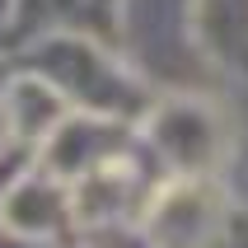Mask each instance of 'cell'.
<instances>
[{
  "instance_id": "2",
  "label": "cell",
  "mask_w": 248,
  "mask_h": 248,
  "mask_svg": "<svg viewBox=\"0 0 248 248\" xmlns=\"http://www.w3.org/2000/svg\"><path fill=\"white\" fill-rule=\"evenodd\" d=\"M155 164L173 173H220L230 155V126L206 94H155L150 112L136 122Z\"/></svg>"
},
{
  "instance_id": "7",
  "label": "cell",
  "mask_w": 248,
  "mask_h": 248,
  "mask_svg": "<svg viewBox=\"0 0 248 248\" xmlns=\"http://www.w3.org/2000/svg\"><path fill=\"white\" fill-rule=\"evenodd\" d=\"M216 248H248V206H234V211H230V220H225Z\"/></svg>"
},
{
  "instance_id": "6",
  "label": "cell",
  "mask_w": 248,
  "mask_h": 248,
  "mask_svg": "<svg viewBox=\"0 0 248 248\" xmlns=\"http://www.w3.org/2000/svg\"><path fill=\"white\" fill-rule=\"evenodd\" d=\"M33 164H38V145H28V140L19 136V126L10 122V112L0 103V197H5V187Z\"/></svg>"
},
{
  "instance_id": "5",
  "label": "cell",
  "mask_w": 248,
  "mask_h": 248,
  "mask_svg": "<svg viewBox=\"0 0 248 248\" xmlns=\"http://www.w3.org/2000/svg\"><path fill=\"white\" fill-rule=\"evenodd\" d=\"M136 140V126L117 122V117H94V112H66L52 126V136L42 140L38 164L47 173H56L61 183L84 178L89 169H98L103 159H112L117 150H126Z\"/></svg>"
},
{
  "instance_id": "3",
  "label": "cell",
  "mask_w": 248,
  "mask_h": 248,
  "mask_svg": "<svg viewBox=\"0 0 248 248\" xmlns=\"http://www.w3.org/2000/svg\"><path fill=\"white\" fill-rule=\"evenodd\" d=\"M230 211L234 202L220 173H173L155 187L136 230L155 248H216Z\"/></svg>"
},
{
  "instance_id": "9",
  "label": "cell",
  "mask_w": 248,
  "mask_h": 248,
  "mask_svg": "<svg viewBox=\"0 0 248 248\" xmlns=\"http://www.w3.org/2000/svg\"><path fill=\"white\" fill-rule=\"evenodd\" d=\"M0 248H66V244H52V239H28V234H14L0 225Z\"/></svg>"
},
{
  "instance_id": "10",
  "label": "cell",
  "mask_w": 248,
  "mask_h": 248,
  "mask_svg": "<svg viewBox=\"0 0 248 248\" xmlns=\"http://www.w3.org/2000/svg\"><path fill=\"white\" fill-rule=\"evenodd\" d=\"M14 19H19V0H0V47L14 33Z\"/></svg>"
},
{
  "instance_id": "4",
  "label": "cell",
  "mask_w": 248,
  "mask_h": 248,
  "mask_svg": "<svg viewBox=\"0 0 248 248\" xmlns=\"http://www.w3.org/2000/svg\"><path fill=\"white\" fill-rule=\"evenodd\" d=\"M0 225L14 230V234H28V239H52V244L80 239L70 183H61L42 164L24 169L0 197Z\"/></svg>"
},
{
  "instance_id": "8",
  "label": "cell",
  "mask_w": 248,
  "mask_h": 248,
  "mask_svg": "<svg viewBox=\"0 0 248 248\" xmlns=\"http://www.w3.org/2000/svg\"><path fill=\"white\" fill-rule=\"evenodd\" d=\"M84 244L89 248H155L136 225H131V230H112V234H94V239H84Z\"/></svg>"
},
{
  "instance_id": "1",
  "label": "cell",
  "mask_w": 248,
  "mask_h": 248,
  "mask_svg": "<svg viewBox=\"0 0 248 248\" xmlns=\"http://www.w3.org/2000/svg\"><path fill=\"white\" fill-rule=\"evenodd\" d=\"M14 66L33 70L66 98L70 112H94V117H117V122L136 126L155 103L150 80L140 75L131 61L112 56L94 38H84L75 28H56L28 42L24 56Z\"/></svg>"
}]
</instances>
